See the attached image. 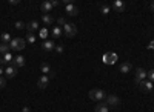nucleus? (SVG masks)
<instances>
[{
    "label": "nucleus",
    "mask_w": 154,
    "mask_h": 112,
    "mask_svg": "<svg viewBox=\"0 0 154 112\" xmlns=\"http://www.w3.org/2000/svg\"><path fill=\"white\" fill-rule=\"evenodd\" d=\"M111 6H112L114 11H117V12H123L125 11V2H122V0H114Z\"/></svg>",
    "instance_id": "nucleus-13"
},
{
    "label": "nucleus",
    "mask_w": 154,
    "mask_h": 112,
    "mask_svg": "<svg viewBox=\"0 0 154 112\" xmlns=\"http://www.w3.org/2000/svg\"><path fill=\"white\" fill-rule=\"evenodd\" d=\"M8 52H11L9 45H6V43H0V55H5V54H8Z\"/></svg>",
    "instance_id": "nucleus-21"
},
{
    "label": "nucleus",
    "mask_w": 154,
    "mask_h": 112,
    "mask_svg": "<svg viewBox=\"0 0 154 112\" xmlns=\"http://www.w3.org/2000/svg\"><path fill=\"white\" fill-rule=\"evenodd\" d=\"M25 63H26V61H25L23 55H16L14 60H12V66H14V68H23Z\"/></svg>",
    "instance_id": "nucleus-11"
},
{
    "label": "nucleus",
    "mask_w": 154,
    "mask_h": 112,
    "mask_svg": "<svg viewBox=\"0 0 154 112\" xmlns=\"http://www.w3.org/2000/svg\"><path fill=\"white\" fill-rule=\"evenodd\" d=\"M57 23H59L60 28H63V26L66 25V22H65V19H63V17H59V19H57Z\"/></svg>",
    "instance_id": "nucleus-29"
},
{
    "label": "nucleus",
    "mask_w": 154,
    "mask_h": 112,
    "mask_svg": "<svg viewBox=\"0 0 154 112\" xmlns=\"http://www.w3.org/2000/svg\"><path fill=\"white\" fill-rule=\"evenodd\" d=\"M40 11L43 12V14H49V12L53 11V3L48 2V0H46V2H42L40 3Z\"/></svg>",
    "instance_id": "nucleus-15"
},
{
    "label": "nucleus",
    "mask_w": 154,
    "mask_h": 112,
    "mask_svg": "<svg viewBox=\"0 0 154 112\" xmlns=\"http://www.w3.org/2000/svg\"><path fill=\"white\" fill-rule=\"evenodd\" d=\"M40 71L45 74V75H49L51 78H53V77L56 75V74H54V71H53V68H51L48 63H42V65H40Z\"/></svg>",
    "instance_id": "nucleus-9"
},
{
    "label": "nucleus",
    "mask_w": 154,
    "mask_h": 112,
    "mask_svg": "<svg viewBox=\"0 0 154 112\" xmlns=\"http://www.w3.org/2000/svg\"><path fill=\"white\" fill-rule=\"evenodd\" d=\"M131 63H130V61H125V63H122L120 65V68H119V71L122 72V74H128V72H130L131 71Z\"/></svg>",
    "instance_id": "nucleus-19"
},
{
    "label": "nucleus",
    "mask_w": 154,
    "mask_h": 112,
    "mask_svg": "<svg viewBox=\"0 0 154 112\" xmlns=\"http://www.w3.org/2000/svg\"><path fill=\"white\" fill-rule=\"evenodd\" d=\"M137 86L140 88V91H143V92H151V91L154 89V84H152V81H149V80H143V81H140Z\"/></svg>",
    "instance_id": "nucleus-7"
},
{
    "label": "nucleus",
    "mask_w": 154,
    "mask_h": 112,
    "mask_svg": "<svg viewBox=\"0 0 154 112\" xmlns=\"http://www.w3.org/2000/svg\"><path fill=\"white\" fill-rule=\"evenodd\" d=\"M42 22H43L45 25H53L54 19H53V16H51V14H43V16H42Z\"/></svg>",
    "instance_id": "nucleus-20"
},
{
    "label": "nucleus",
    "mask_w": 154,
    "mask_h": 112,
    "mask_svg": "<svg viewBox=\"0 0 154 112\" xmlns=\"http://www.w3.org/2000/svg\"><path fill=\"white\" fill-rule=\"evenodd\" d=\"M88 95H89L91 100H96V102H103L106 98V92L102 91V89H91Z\"/></svg>",
    "instance_id": "nucleus-3"
},
{
    "label": "nucleus",
    "mask_w": 154,
    "mask_h": 112,
    "mask_svg": "<svg viewBox=\"0 0 154 112\" xmlns=\"http://www.w3.org/2000/svg\"><path fill=\"white\" fill-rule=\"evenodd\" d=\"M3 74H5V69H3V66H0V77H3Z\"/></svg>",
    "instance_id": "nucleus-32"
},
{
    "label": "nucleus",
    "mask_w": 154,
    "mask_h": 112,
    "mask_svg": "<svg viewBox=\"0 0 154 112\" xmlns=\"http://www.w3.org/2000/svg\"><path fill=\"white\" fill-rule=\"evenodd\" d=\"M16 29H19V31H22V29H26V25H25L22 20H17V22H16Z\"/></svg>",
    "instance_id": "nucleus-26"
},
{
    "label": "nucleus",
    "mask_w": 154,
    "mask_h": 112,
    "mask_svg": "<svg viewBox=\"0 0 154 112\" xmlns=\"http://www.w3.org/2000/svg\"><path fill=\"white\" fill-rule=\"evenodd\" d=\"M9 3H11V5H19V0H11Z\"/></svg>",
    "instance_id": "nucleus-34"
},
{
    "label": "nucleus",
    "mask_w": 154,
    "mask_h": 112,
    "mask_svg": "<svg viewBox=\"0 0 154 112\" xmlns=\"http://www.w3.org/2000/svg\"><path fill=\"white\" fill-rule=\"evenodd\" d=\"M22 112H31V109H29L28 106H25V108L22 109Z\"/></svg>",
    "instance_id": "nucleus-33"
},
{
    "label": "nucleus",
    "mask_w": 154,
    "mask_h": 112,
    "mask_svg": "<svg viewBox=\"0 0 154 112\" xmlns=\"http://www.w3.org/2000/svg\"><path fill=\"white\" fill-rule=\"evenodd\" d=\"M16 75H17V68H14V66H8V68H5V77H6L8 80L14 78Z\"/></svg>",
    "instance_id": "nucleus-10"
},
{
    "label": "nucleus",
    "mask_w": 154,
    "mask_h": 112,
    "mask_svg": "<svg viewBox=\"0 0 154 112\" xmlns=\"http://www.w3.org/2000/svg\"><path fill=\"white\" fill-rule=\"evenodd\" d=\"M6 86V78H3V77H0V89H3Z\"/></svg>",
    "instance_id": "nucleus-30"
},
{
    "label": "nucleus",
    "mask_w": 154,
    "mask_h": 112,
    "mask_svg": "<svg viewBox=\"0 0 154 112\" xmlns=\"http://www.w3.org/2000/svg\"><path fill=\"white\" fill-rule=\"evenodd\" d=\"M146 75L149 77V81H154V69H151V71L146 74Z\"/></svg>",
    "instance_id": "nucleus-31"
},
{
    "label": "nucleus",
    "mask_w": 154,
    "mask_h": 112,
    "mask_svg": "<svg viewBox=\"0 0 154 112\" xmlns=\"http://www.w3.org/2000/svg\"><path fill=\"white\" fill-rule=\"evenodd\" d=\"M148 49H154V42H151V43L148 45Z\"/></svg>",
    "instance_id": "nucleus-35"
},
{
    "label": "nucleus",
    "mask_w": 154,
    "mask_h": 112,
    "mask_svg": "<svg viewBox=\"0 0 154 112\" xmlns=\"http://www.w3.org/2000/svg\"><path fill=\"white\" fill-rule=\"evenodd\" d=\"M49 80H51L49 75H42L40 78H38V81H37V86H38L40 89H45L46 86H48V83H49Z\"/></svg>",
    "instance_id": "nucleus-14"
},
{
    "label": "nucleus",
    "mask_w": 154,
    "mask_h": 112,
    "mask_svg": "<svg viewBox=\"0 0 154 112\" xmlns=\"http://www.w3.org/2000/svg\"><path fill=\"white\" fill-rule=\"evenodd\" d=\"M12 60H14V57H12L11 52H8L5 55H0V66H3L6 63H12Z\"/></svg>",
    "instance_id": "nucleus-17"
},
{
    "label": "nucleus",
    "mask_w": 154,
    "mask_h": 112,
    "mask_svg": "<svg viewBox=\"0 0 154 112\" xmlns=\"http://www.w3.org/2000/svg\"><path fill=\"white\" fill-rule=\"evenodd\" d=\"M109 9H111V8H109L108 5H105V3H103V5L100 6V12H102V14H103V16H108V12H109Z\"/></svg>",
    "instance_id": "nucleus-25"
},
{
    "label": "nucleus",
    "mask_w": 154,
    "mask_h": 112,
    "mask_svg": "<svg viewBox=\"0 0 154 112\" xmlns=\"http://www.w3.org/2000/svg\"><path fill=\"white\" fill-rule=\"evenodd\" d=\"M63 5H65V11H66V14L69 16V17H75L77 14H79V8H77L71 0H63L62 2Z\"/></svg>",
    "instance_id": "nucleus-2"
},
{
    "label": "nucleus",
    "mask_w": 154,
    "mask_h": 112,
    "mask_svg": "<svg viewBox=\"0 0 154 112\" xmlns=\"http://www.w3.org/2000/svg\"><path fill=\"white\" fill-rule=\"evenodd\" d=\"M54 48H56V45H54V42L53 40H45L43 42V45H42V49L45 52H51V51H54Z\"/></svg>",
    "instance_id": "nucleus-16"
},
{
    "label": "nucleus",
    "mask_w": 154,
    "mask_h": 112,
    "mask_svg": "<svg viewBox=\"0 0 154 112\" xmlns=\"http://www.w3.org/2000/svg\"><path fill=\"white\" fill-rule=\"evenodd\" d=\"M54 51H56L57 54H62L63 51H65V46H63V45H56V48H54Z\"/></svg>",
    "instance_id": "nucleus-28"
},
{
    "label": "nucleus",
    "mask_w": 154,
    "mask_h": 112,
    "mask_svg": "<svg viewBox=\"0 0 154 112\" xmlns=\"http://www.w3.org/2000/svg\"><path fill=\"white\" fill-rule=\"evenodd\" d=\"M62 31L65 32L66 37H74L77 34V28H75V25H72V23H66L65 26L62 28Z\"/></svg>",
    "instance_id": "nucleus-5"
},
{
    "label": "nucleus",
    "mask_w": 154,
    "mask_h": 112,
    "mask_svg": "<svg viewBox=\"0 0 154 112\" xmlns=\"http://www.w3.org/2000/svg\"><path fill=\"white\" fill-rule=\"evenodd\" d=\"M25 46H26V40L20 39V37H16V39H12L9 42V49L11 51H22V49H25Z\"/></svg>",
    "instance_id": "nucleus-1"
},
{
    "label": "nucleus",
    "mask_w": 154,
    "mask_h": 112,
    "mask_svg": "<svg viewBox=\"0 0 154 112\" xmlns=\"http://www.w3.org/2000/svg\"><path fill=\"white\" fill-rule=\"evenodd\" d=\"M62 28L60 26H56V28H53V37H54V39H59V37L62 35Z\"/></svg>",
    "instance_id": "nucleus-23"
},
{
    "label": "nucleus",
    "mask_w": 154,
    "mask_h": 112,
    "mask_svg": "<svg viewBox=\"0 0 154 112\" xmlns=\"http://www.w3.org/2000/svg\"><path fill=\"white\" fill-rule=\"evenodd\" d=\"M26 42H28L29 45H34V43H35V35L31 34V32H28V35H26Z\"/></svg>",
    "instance_id": "nucleus-24"
},
{
    "label": "nucleus",
    "mask_w": 154,
    "mask_h": 112,
    "mask_svg": "<svg viewBox=\"0 0 154 112\" xmlns=\"http://www.w3.org/2000/svg\"><path fill=\"white\" fill-rule=\"evenodd\" d=\"M149 8H151V11L154 12V2H151V5H149Z\"/></svg>",
    "instance_id": "nucleus-37"
},
{
    "label": "nucleus",
    "mask_w": 154,
    "mask_h": 112,
    "mask_svg": "<svg viewBox=\"0 0 154 112\" xmlns=\"http://www.w3.org/2000/svg\"><path fill=\"white\" fill-rule=\"evenodd\" d=\"M117 54H116V52H106L103 57H102V60H103V63L105 65H114L116 63V61H117Z\"/></svg>",
    "instance_id": "nucleus-6"
},
{
    "label": "nucleus",
    "mask_w": 154,
    "mask_h": 112,
    "mask_svg": "<svg viewBox=\"0 0 154 112\" xmlns=\"http://www.w3.org/2000/svg\"><path fill=\"white\" fill-rule=\"evenodd\" d=\"M146 71L143 69V68H139V69H136V84H139L140 81H143L145 78H146Z\"/></svg>",
    "instance_id": "nucleus-8"
},
{
    "label": "nucleus",
    "mask_w": 154,
    "mask_h": 112,
    "mask_svg": "<svg viewBox=\"0 0 154 112\" xmlns=\"http://www.w3.org/2000/svg\"><path fill=\"white\" fill-rule=\"evenodd\" d=\"M38 37H40V39H46V37H48V29L46 28H42L40 31H38Z\"/></svg>",
    "instance_id": "nucleus-27"
},
{
    "label": "nucleus",
    "mask_w": 154,
    "mask_h": 112,
    "mask_svg": "<svg viewBox=\"0 0 154 112\" xmlns=\"http://www.w3.org/2000/svg\"><path fill=\"white\" fill-rule=\"evenodd\" d=\"M109 111V106L105 103V102H100L97 106H96V109H94V112H108Z\"/></svg>",
    "instance_id": "nucleus-18"
},
{
    "label": "nucleus",
    "mask_w": 154,
    "mask_h": 112,
    "mask_svg": "<svg viewBox=\"0 0 154 112\" xmlns=\"http://www.w3.org/2000/svg\"><path fill=\"white\" fill-rule=\"evenodd\" d=\"M26 31L31 32V34L37 32V31H38V22H37V20H31V22H28V23H26Z\"/></svg>",
    "instance_id": "nucleus-12"
},
{
    "label": "nucleus",
    "mask_w": 154,
    "mask_h": 112,
    "mask_svg": "<svg viewBox=\"0 0 154 112\" xmlns=\"http://www.w3.org/2000/svg\"><path fill=\"white\" fill-rule=\"evenodd\" d=\"M51 3H53V6H59V2H57V0H53Z\"/></svg>",
    "instance_id": "nucleus-36"
},
{
    "label": "nucleus",
    "mask_w": 154,
    "mask_h": 112,
    "mask_svg": "<svg viewBox=\"0 0 154 112\" xmlns=\"http://www.w3.org/2000/svg\"><path fill=\"white\" fill-rule=\"evenodd\" d=\"M105 103H106L108 106H111V108H119V106H120V98L116 95V94H109V95H106V98H105Z\"/></svg>",
    "instance_id": "nucleus-4"
},
{
    "label": "nucleus",
    "mask_w": 154,
    "mask_h": 112,
    "mask_svg": "<svg viewBox=\"0 0 154 112\" xmlns=\"http://www.w3.org/2000/svg\"><path fill=\"white\" fill-rule=\"evenodd\" d=\"M0 39H2V43H6V45H9V42L12 40L11 35H9V32H3L2 35H0Z\"/></svg>",
    "instance_id": "nucleus-22"
}]
</instances>
